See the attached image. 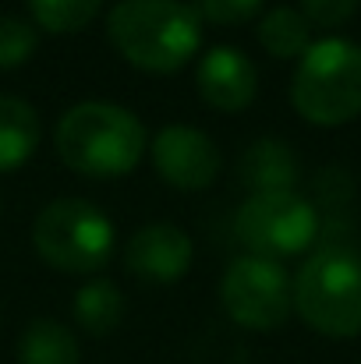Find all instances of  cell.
Returning a JSON list of instances; mask_svg holds the SVG:
<instances>
[{
  "mask_svg": "<svg viewBox=\"0 0 361 364\" xmlns=\"http://www.w3.org/2000/svg\"><path fill=\"white\" fill-rule=\"evenodd\" d=\"M238 173L251 195H269V191H294L301 166H298V156L287 141L258 138L244 149Z\"/></svg>",
  "mask_w": 361,
  "mask_h": 364,
  "instance_id": "cell-11",
  "label": "cell"
},
{
  "mask_svg": "<svg viewBox=\"0 0 361 364\" xmlns=\"http://www.w3.org/2000/svg\"><path fill=\"white\" fill-rule=\"evenodd\" d=\"M195 11L213 25H244L262 11V0H195Z\"/></svg>",
  "mask_w": 361,
  "mask_h": 364,
  "instance_id": "cell-18",
  "label": "cell"
},
{
  "mask_svg": "<svg viewBox=\"0 0 361 364\" xmlns=\"http://www.w3.org/2000/svg\"><path fill=\"white\" fill-rule=\"evenodd\" d=\"M103 0H28V11L43 32L53 36H71L85 28L100 14Z\"/></svg>",
  "mask_w": 361,
  "mask_h": 364,
  "instance_id": "cell-16",
  "label": "cell"
},
{
  "mask_svg": "<svg viewBox=\"0 0 361 364\" xmlns=\"http://www.w3.org/2000/svg\"><path fill=\"white\" fill-rule=\"evenodd\" d=\"M220 301L241 329L273 333L287 322L294 308V290L280 262L241 255L227 265L220 279Z\"/></svg>",
  "mask_w": 361,
  "mask_h": 364,
  "instance_id": "cell-7",
  "label": "cell"
},
{
  "mask_svg": "<svg viewBox=\"0 0 361 364\" xmlns=\"http://www.w3.org/2000/svg\"><path fill=\"white\" fill-rule=\"evenodd\" d=\"M32 244L61 272H100L114 255V223L85 198H57L36 216Z\"/></svg>",
  "mask_w": 361,
  "mask_h": 364,
  "instance_id": "cell-5",
  "label": "cell"
},
{
  "mask_svg": "<svg viewBox=\"0 0 361 364\" xmlns=\"http://www.w3.org/2000/svg\"><path fill=\"white\" fill-rule=\"evenodd\" d=\"M291 103L315 127H340L361 117V46L347 39L312 43L294 71Z\"/></svg>",
  "mask_w": 361,
  "mask_h": 364,
  "instance_id": "cell-4",
  "label": "cell"
},
{
  "mask_svg": "<svg viewBox=\"0 0 361 364\" xmlns=\"http://www.w3.org/2000/svg\"><path fill=\"white\" fill-rule=\"evenodd\" d=\"M192 237L174 227V223H149L142 227L127 247H124V262L127 272L149 283H174L192 269Z\"/></svg>",
  "mask_w": 361,
  "mask_h": 364,
  "instance_id": "cell-9",
  "label": "cell"
},
{
  "mask_svg": "<svg viewBox=\"0 0 361 364\" xmlns=\"http://www.w3.org/2000/svg\"><path fill=\"white\" fill-rule=\"evenodd\" d=\"M36 28L21 18H0V71H14L21 68L32 53H36Z\"/></svg>",
  "mask_w": 361,
  "mask_h": 364,
  "instance_id": "cell-17",
  "label": "cell"
},
{
  "mask_svg": "<svg viewBox=\"0 0 361 364\" xmlns=\"http://www.w3.org/2000/svg\"><path fill=\"white\" fill-rule=\"evenodd\" d=\"M258 43L276 60L305 57L312 46V25L298 7H273L258 18Z\"/></svg>",
  "mask_w": 361,
  "mask_h": 364,
  "instance_id": "cell-14",
  "label": "cell"
},
{
  "mask_svg": "<svg viewBox=\"0 0 361 364\" xmlns=\"http://www.w3.org/2000/svg\"><path fill=\"white\" fill-rule=\"evenodd\" d=\"M294 308L308 329L330 340L361 336V258L351 247H319L291 283Z\"/></svg>",
  "mask_w": 361,
  "mask_h": 364,
  "instance_id": "cell-3",
  "label": "cell"
},
{
  "mask_svg": "<svg viewBox=\"0 0 361 364\" xmlns=\"http://www.w3.org/2000/svg\"><path fill=\"white\" fill-rule=\"evenodd\" d=\"M57 156L82 177H124L142 163L145 127L142 121L114 103H78L71 107L53 134Z\"/></svg>",
  "mask_w": 361,
  "mask_h": 364,
  "instance_id": "cell-2",
  "label": "cell"
},
{
  "mask_svg": "<svg viewBox=\"0 0 361 364\" xmlns=\"http://www.w3.org/2000/svg\"><path fill=\"white\" fill-rule=\"evenodd\" d=\"M152 166L170 188L202 191L220 177V149L206 131L170 124L152 141Z\"/></svg>",
  "mask_w": 361,
  "mask_h": 364,
  "instance_id": "cell-8",
  "label": "cell"
},
{
  "mask_svg": "<svg viewBox=\"0 0 361 364\" xmlns=\"http://www.w3.org/2000/svg\"><path fill=\"white\" fill-rule=\"evenodd\" d=\"M195 85L202 92V100L213 110L224 114H241L244 107H251L255 92H258V75L251 68V60L234 50V46H213L195 75Z\"/></svg>",
  "mask_w": 361,
  "mask_h": 364,
  "instance_id": "cell-10",
  "label": "cell"
},
{
  "mask_svg": "<svg viewBox=\"0 0 361 364\" xmlns=\"http://www.w3.org/2000/svg\"><path fill=\"white\" fill-rule=\"evenodd\" d=\"M234 234L258 258H291L319 237V213L298 191H269L248 195V202L234 216Z\"/></svg>",
  "mask_w": 361,
  "mask_h": 364,
  "instance_id": "cell-6",
  "label": "cell"
},
{
  "mask_svg": "<svg viewBox=\"0 0 361 364\" xmlns=\"http://www.w3.org/2000/svg\"><path fill=\"white\" fill-rule=\"evenodd\" d=\"M75 318L85 333L107 336L114 333L124 318V294L110 279H93L75 294Z\"/></svg>",
  "mask_w": 361,
  "mask_h": 364,
  "instance_id": "cell-15",
  "label": "cell"
},
{
  "mask_svg": "<svg viewBox=\"0 0 361 364\" xmlns=\"http://www.w3.org/2000/svg\"><path fill=\"white\" fill-rule=\"evenodd\" d=\"M110 46L142 71H181L202 43V18L184 0H120L107 18Z\"/></svg>",
  "mask_w": 361,
  "mask_h": 364,
  "instance_id": "cell-1",
  "label": "cell"
},
{
  "mask_svg": "<svg viewBox=\"0 0 361 364\" xmlns=\"http://www.w3.org/2000/svg\"><path fill=\"white\" fill-rule=\"evenodd\" d=\"M39 145V114L18 96H0V173H11L32 159Z\"/></svg>",
  "mask_w": 361,
  "mask_h": 364,
  "instance_id": "cell-12",
  "label": "cell"
},
{
  "mask_svg": "<svg viewBox=\"0 0 361 364\" xmlns=\"http://www.w3.org/2000/svg\"><path fill=\"white\" fill-rule=\"evenodd\" d=\"M18 364H82L78 336L57 318H36L18 340Z\"/></svg>",
  "mask_w": 361,
  "mask_h": 364,
  "instance_id": "cell-13",
  "label": "cell"
},
{
  "mask_svg": "<svg viewBox=\"0 0 361 364\" xmlns=\"http://www.w3.org/2000/svg\"><path fill=\"white\" fill-rule=\"evenodd\" d=\"M355 11H358V0H301V14L308 18V25H319V28H337L351 21Z\"/></svg>",
  "mask_w": 361,
  "mask_h": 364,
  "instance_id": "cell-19",
  "label": "cell"
},
{
  "mask_svg": "<svg viewBox=\"0 0 361 364\" xmlns=\"http://www.w3.org/2000/svg\"><path fill=\"white\" fill-rule=\"evenodd\" d=\"M315 195H319V202H323L326 209H344V205L351 202V195H355V184H351L347 170L330 166V170H323V173L315 177Z\"/></svg>",
  "mask_w": 361,
  "mask_h": 364,
  "instance_id": "cell-20",
  "label": "cell"
}]
</instances>
